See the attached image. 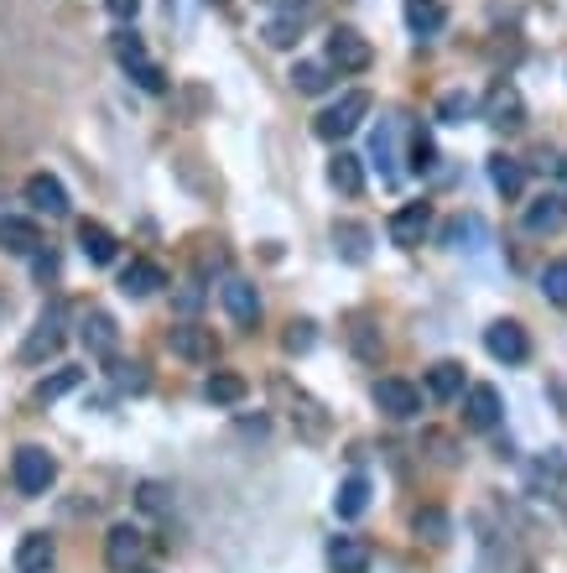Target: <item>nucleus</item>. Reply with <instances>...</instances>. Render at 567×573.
I'll list each match as a JSON object with an SVG mask.
<instances>
[{"label":"nucleus","instance_id":"nucleus-19","mask_svg":"<svg viewBox=\"0 0 567 573\" xmlns=\"http://www.w3.org/2000/svg\"><path fill=\"white\" fill-rule=\"evenodd\" d=\"M167 344H172V355H177V359H193V365L213 359V334H209V329H198V324L172 329V334H167Z\"/></svg>","mask_w":567,"mask_h":573},{"label":"nucleus","instance_id":"nucleus-41","mask_svg":"<svg viewBox=\"0 0 567 573\" xmlns=\"http://www.w3.org/2000/svg\"><path fill=\"white\" fill-rule=\"evenodd\" d=\"M479 235H484V224H479V219H473V215L453 219L448 230H443V240H448V245H464V240H479Z\"/></svg>","mask_w":567,"mask_h":573},{"label":"nucleus","instance_id":"nucleus-2","mask_svg":"<svg viewBox=\"0 0 567 573\" xmlns=\"http://www.w3.org/2000/svg\"><path fill=\"white\" fill-rule=\"evenodd\" d=\"M11 479H16L22 496H48V485L58 479V459H52L48 449H37V443H26V449H16V459H11Z\"/></svg>","mask_w":567,"mask_h":573},{"label":"nucleus","instance_id":"nucleus-34","mask_svg":"<svg viewBox=\"0 0 567 573\" xmlns=\"http://www.w3.org/2000/svg\"><path fill=\"white\" fill-rule=\"evenodd\" d=\"M370 151H375V162L385 168V178H396V120H380V131H375V142H370Z\"/></svg>","mask_w":567,"mask_h":573},{"label":"nucleus","instance_id":"nucleus-46","mask_svg":"<svg viewBox=\"0 0 567 573\" xmlns=\"http://www.w3.org/2000/svg\"><path fill=\"white\" fill-rule=\"evenodd\" d=\"M136 573H141V569H136Z\"/></svg>","mask_w":567,"mask_h":573},{"label":"nucleus","instance_id":"nucleus-44","mask_svg":"<svg viewBox=\"0 0 567 573\" xmlns=\"http://www.w3.org/2000/svg\"><path fill=\"white\" fill-rule=\"evenodd\" d=\"M552 168H557V178H563V188H567V157H557Z\"/></svg>","mask_w":567,"mask_h":573},{"label":"nucleus","instance_id":"nucleus-9","mask_svg":"<svg viewBox=\"0 0 567 573\" xmlns=\"http://www.w3.org/2000/svg\"><path fill=\"white\" fill-rule=\"evenodd\" d=\"M375 406L391 423H411L422 412V391L411 381H402V376H385V381H375Z\"/></svg>","mask_w":567,"mask_h":573},{"label":"nucleus","instance_id":"nucleus-23","mask_svg":"<svg viewBox=\"0 0 567 573\" xmlns=\"http://www.w3.org/2000/svg\"><path fill=\"white\" fill-rule=\"evenodd\" d=\"M78 245H84V256H89L95 266H110V261H115V251H120V240L110 235L104 224H95V219H84V224H78Z\"/></svg>","mask_w":567,"mask_h":573},{"label":"nucleus","instance_id":"nucleus-14","mask_svg":"<svg viewBox=\"0 0 567 573\" xmlns=\"http://www.w3.org/2000/svg\"><path fill=\"white\" fill-rule=\"evenodd\" d=\"M500 412H505V402H500L495 386H469V397H464V428L490 432L500 423Z\"/></svg>","mask_w":567,"mask_h":573},{"label":"nucleus","instance_id":"nucleus-24","mask_svg":"<svg viewBox=\"0 0 567 573\" xmlns=\"http://www.w3.org/2000/svg\"><path fill=\"white\" fill-rule=\"evenodd\" d=\"M427 391H432L437 402L464 397V365H458V359H437V365L427 370Z\"/></svg>","mask_w":567,"mask_h":573},{"label":"nucleus","instance_id":"nucleus-17","mask_svg":"<svg viewBox=\"0 0 567 573\" xmlns=\"http://www.w3.org/2000/svg\"><path fill=\"white\" fill-rule=\"evenodd\" d=\"M58 569V548H52L48 532H26L22 548H16V573H52Z\"/></svg>","mask_w":567,"mask_h":573},{"label":"nucleus","instance_id":"nucleus-12","mask_svg":"<svg viewBox=\"0 0 567 573\" xmlns=\"http://www.w3.org/2000/svg\"><path fill=\"white\" fill-rule=\"evenodd\" d=\"M432 230V204H402L396 215H391V240L402 245V251H417Z\"/></svg>","mask_w":567,"mask_h":573},{"label":"nucleus","instance_id":"nucleus-16","mask_svg":"<svg viewBox=\"0 0 567 573\" xmlns=\"http://www.w3.org/2000/svg\"><path fill=\"white\" fill-rule=\"evenodd\" d=\"M0 251H11V256H37V251H42V230L22 215H5L0 219Z\"/></svg>","mask_w":567,"mask_h":573},{"label":"nucleus","instance_id":"nucleus-35","mask_svg":"<svg viewBox=\"0 0 567 573\" xmlns=\"http://www.w3.org/2000/svg\"><path fill=\"white\" fill-rule=\"evenodd\" d=\"M542 292H546V303L567 308V256H563V261H546L542 266Z\"/></svg>","mask_w":567,"mask_h":573},{"label":"nucleus","instance_id":"nucleus-15","mask_svg":"<svg viewBox=\"0 0 567 573\" xmlns=\"http://www.w3.org/2000/svg\"><path fill=\"white\" fill-rule=\"evenodd\" d=\"M526 230H531V235H563L567 230V198L563 193H542L537 204H526Z\"/></svg>","mask_w":567,"mask_h":573},{"label":"nucleus","instance_id":"nucleus-3","mask_svg":"<svg viewBox=\"0 0 567 573\" xmlns=\"http://www.w3.org/2000/svg\"><path fill=\"white\" fill-rule=\"evenodd\" d=\"M479 115L490 120L495 131H505V136H516L520 125H526V99H520V89L510 84V78H500L495 89L484 95V105H479Z\"/></svg>","mask_w":567,"mask_h":573},{"label":"nucleus","instance_id":"nucleus-39","mask_svg":"<svg viewBox=\"0 0 567 573\" xmlns=\"http://www.w3.org/2000/svg\"><path fill=\"white\" fill-rule=\"evenodd\" d=\"M312 339H318V334H312V324H308V318H297V324H286V339H282V344L292 350V355H308Z\"/></svg>","mask_w":567,"mask_h":573},{"label":"nucleus","instance_id":"nucleus-33","mask_svg":"<svg viewBox=\"0 0 567 573\" xmlns=\"http://www.w3.org/2000/svg\"><path fill=\"white\" fill-rule=\"evenodd\" d=\"M292 89H297V95H323V89H329V69H323V63H297V69H292Z\"/></svg>","mask_w":567,"mask_h":573},{"label":"nucleus","instance_id":"nucleus-42","mask_svg":"<svg viewBox=\"0 0 567 573\" xmlns=\"http://www.w3.org/2000/svg\"><path fill=\"white\" fill-rule=\"evenodd\" d=\"M198 303H204V286H183L177 292V313H198Z\"/></svg>","mask_w":567,"mask_h":573},{"label":"nucleus","instance_id":"nucleus-22","mask_svg":"<svg viewBox=\"0 0 567 573\" xmlns=\"http://www.w3.org/2000/svg\"><path fill=\"white\" fill-rule=\"evenodd\" d=\"M402 16H406V26H411L417 37H437V32L448 26V11H443V0H406Z\"/></svg>","mask_w":567,"mask_h":573},{"label":"nucleus","instance_id":"nucleus-4","mask_svg":"<svg viewBox=\"0 0 567 573\" xmlns=\"http://www.w3.org/2000/svg\"><path fill=\"white\" fill-rule=\"evenodd\" d=\"M365 115H370V95H365V89H349L338 105H329V110L318 115V136H323V142H344L349 131H359Z\"/></svg>","mask_w":567,"mask_h":573},{"label":"nucleus","instance_id":"nucleus-25","mask_svg":"<svg viewBox=\"0 0 567 573\" xmlns=\"http://www.w3.org/2000/svg\"><path fill=\"white\" fill-rule=\"evenodd\" d=\"M365 505H370V479L349 475L344 485H338V496H333V511H338L344 522H355V516H365Z\"/></svg>","mask_w":567,"mask_h":573},{"label":"nucleus","instance_id":"nucleus-6","mask_svg":"<svg viewBox=\"0 0 567 573\" xmlns=\"http://www.w3.org/2000/svg\"><path fill=\"white\" fill-rule=\"evenodd\" d=\"M375 63V48L359 37L355 26H333L329 32V69H338V73H365Z\"/></svg>","mask_w":567,"mask_h":573},{"label":"nucleus","instance_id":"nucleus-38","mask_svg":"<svg viewBox=\"0 0 567 573\" xmlns=\"http://www.w3.org/2000/svg\"><path fill=\"white\" fill-rule=\"evenodd\" d=\"M110 376H115L120 391H136L141 397L146 386H151V376H146V365H110Z\"/></svg>","mask_w":567,"mask_h":573},{"label":"nucleus","instance_id":"nucleus-11","mask_svg":"<svg viewBox=\"0 0 567 573\" xmlns=\"http://www.w3.org/2000/svg\"><path fill=\"white\" fill-rule=\"evenodd\" d=\"M78 339H84V350L95 359H115V344H120V329L115 318L104 308H89L84 313V324H78Z\"/></svg>","mask_w":567,"mask_h":573},{"label":"nucleus","instance_id":"nucleus-30","mask_svg":"<svg viewBox=\"0 0 567 573\" xmlns=\"http://www.w3.org/2000/svg\"><path fill=\"white\" fill-rule=\"evenodd\" d=\"M73 386H84V370H58V376H48V381L32 391V402L48 406V402H58V397H69Z\"/></svg>","mask_w":567,"mask_h":573},{"label":"nucleus","instance_id":"nucleus-10","mask_svg":"<svg viewBox=\"0 0 567 573\" xmlns=\"http://www.w3.org/2000/svg\"><path fill=\"white\" fill-rule=\"evenodd\" d=\"M22 193H26V204H32L37 215H48V219H63V215H69V188H63L52 172H32Z\"/></svg>","mask_w":567,"mask_h":573},{"label":"nucleus","instance_id":"nucleus-45","mask_svg":"<svg viewBox=\"0 0 567 573\" xmlns=\"http://www.w3.org/2000/svg\"><path fill=\"white\" fill-rule=\"evenodd\" d=\"M520 573H542V569H537V563H526V569H520Z\"/></svg>","mask_w":567,"mask_h":573},{"label":"nucleus","instance_id":"nucleus-31","mask_svg":"<svg viewBox=\"0 0 567 573\" xmlns=\"http://www.w3.org/2000/svg\"><path fill=\"white\" fill-rule=\"evenodd\" d=\"M136 505H141L146 516H167L172 511V490H167L162 479H146V485H136Z\"/></svg>","mask_w":567,"mask_h":573},{"label":"nucleus","instance_id":"nucleus-36","mask_svg":"<svg viewBox=\"0 0 567 573\" xmlns=\"http://www.w3.org/2000/svg\"><path fill=\"white\" fill-rule=\"evenodd\" d=\"M260 37H266L271 48H292V42L303 37V22H292V16H271V22H266V32H260Z\"/></svg>","mask_w":567,"mask_h":573},{"label":"nucleus","instance_id":"nucleus-29","mask_svg":"<svg viewBox=\"0 0 567 573\" xmlns=\"http://www.w3.org/2000/svg\"><path fill=\"white\" fill-rule=\"evenodd\" d=\"M473 110H479V99L469 89H448V95L437 99V120L443 125H464V120H473Z\"/></svg>","mask_w":567,"mask_h":573},{"label":"nucleus","instance_id":"nucleus-43","mask_svg":"<svg viewBox=\"0 0 567 573\" xmlns=\"http://www.w3.org/2000/svg\"><path fill=\"white\" fill-rule=\"evenodd\" d=\"M104 5H110V16H120V22H131L141 11V0H104Z\"/></svg>","mask_w":567,"mask_h":573},{"label":"nucleus","instance_id":"nucleus-32","mask_svg":"<svg viewBox=\"0 0 567 573\" xmlns=\"http://www.w3.org/2000/svg\"><path fill=\"white\" fill-rule=\"evenodd\" d=\"M411 526H417V537H427V542H448V511H437V505L417 511Z\"/></svg>","mask_w":567,"mask_h":573},{"label":"nucleus","instance_id":"nucleus-13","mask_svg":"<svg viewBox=\"0 0 567 573\" xmlns=\"http://www.w3.org/2000/svg\"><path fill=\"white\" fill-rule=\"evenodd\" d=\"M219 303H224V313L235 318L239 329H256L260 324V297H256V286L245 282V277H230V282L219 286Z\"/></svg>","mask_w":567,"mask_h":573},{"label":"nucleus","instance_id":"nucleus-18","mask_svg":"<svg viewBox=\"0 0 567 573\" xmlns=\"http://www.w3.org/2000/svg\"><path fill=\"white\" fill-rule=\"evenodd\" d=\"M370 542L365 537H333L329 542V569L333 573H370Z\"/></svg>","mask_w":567,"mask_h":573},{"label":"nucleus","instance_id":"nucleus-26","mask_svg":"<svg viewBox=\"0 0 567 573\" xmlns=\"http://www.w3.org/2000/svg\"><path fill=\"white\" fill-rule=\"evenodd\" d=\"M329 183L344 193V198H359V193H365V168H359V157L338 151V157L329 162Z\"/></svg>","mask_w":567,"mask_h":573},{"label":"nucleus","instance_id":"nucleus-40","mask_svg":"<svg viewBox=\"0 0 567 573\" xmlns=\"http://www.w3.org/2000/svg\"><path fill=\"white\" fill-rule=\"evenodd\" d=\"M276 16H292V22H303L308 26L312 22V11H318V0H266Z\"/></svg>","mask_w":567,"mask_h":573},{"label":"nucleus","instance_id":"nucleus-27","mask_svg":"<svg viewBox=\"0 0 567 573\" xmlns=\"http://www.w3.org/2000/svg\"><path fill=\"white\" fill-rule=\"evenodd\" d=\"M245 376H235V370H213L209 381H204V397H209L213 406H235V402H245Z\"/></svg>","mask_w":567,"mask_h":573},{"label":"nucleus","instance_id":"nucleus-5","mask_svg":"<svg viewBox=\"0 0 567 573\" xmlns=\"http://www.w3.org/2000/svg\"><path fill=\"white\" fill-rule=\"evenodd\" d=\"M146 558V532L131 522H115L110 526V537H104V563L110 573H136Z\"/></svg>","mask_w":567,"mask_h":573},{"label":"nucleus","instance_id":"nucleus-7","mask_svg":"<svg viewBox=\"0 0 567 573\" xmlns=\"http://www.w3.org/2000/svg\"><path fill=\"white\" fill-rule=\"evenodd\" d=\"M58 350H63V303H52V308L37 318V329H32L22 344V365H42V359H52Z\"/></svg>","mask_w":567,"mask_h":573},{"label":"nucleus","instance_id":"nucleus-20","mask_svg":"<svg viewBox=\"0 0 567 573\" xmlns=\"http://www.w3.org/2000/svg\"><path fill=\"white\" fill-rule=\"evenodd\" d=\"M333 245H338V256L349 266L370 261V230H365L359 219H338V224H333Z\"/></svg>","mask_w":567,"mask_h":573},{"label":"nucleus","instance_id":"nucleus-1","mask_svg":"<svg viewBox=\"0 0 567 573\" xmlns=\"http://www.w3.org/2000/svg\"><path fill=\"white\" fill-rule=\"evenodd\" d=\"M110 48H115L120 69H131V78L141 84L146 95H162V89H167V73L157 69L151 58H146V42H141V37H136V32H131V26H125V32H115V37H110Z\"/></svg>","mask_w":567,"mask_h":573},{"label":"nucleus","instance_id":"nucleus-8","mask_svg":"<svg viewBox=\"0 0 567 573\" xmlns=\"http://www.w3.org/2000/svg\"><path fill=\"white\" fill-rule=\"evenodd\" d=\"M484 350L500 359V365H526L531 359V339L520 329L516 318H495L490 329H484Z\"/></svg>","mask_w":567,"mask_h":573},{"label":"nucleus","instance_id":"nucleus-37","mask_svg":"<svg viewBox=\"0 0 567 573\" xmlns=\"http://www.w3.org/2000/svg\"><path fill=\"white\" fill-rule=\"evenodd\" d=\"M432 168H437V146H432L427 131H417L411 136V172H432Z\"/></svg>","mask_w":567,"mask_h":573},{"label":"nucleus","instance_id":"nucleus-21","mask_svg":"<svg viewBox=\"0 0 567 573\" xmlns=\"http://www.w3.org/2000/svg\"><path fill=\"white\" fill-rule=\"evenodd\" d=\"M157 286H167V271L157 261H146V256L120 271V292H125V297H151Z\"/></svg>","mask_w":567,"mask_h":573},{"label":"nucleus","instance_id":"nucleus-28","mask_svg":"<svg viewBox=\"0 0 567 573\" xmlns=\"http://www.w3.org/2000/svg\"><path fill=\"white\" fill-rule=\"evenodd\" d=\"M490 183H495L505 198H520V188H526V168H520L516 157H490Z\"/></svg>","mask_w":567,"mask_h":573}]
</instances>
